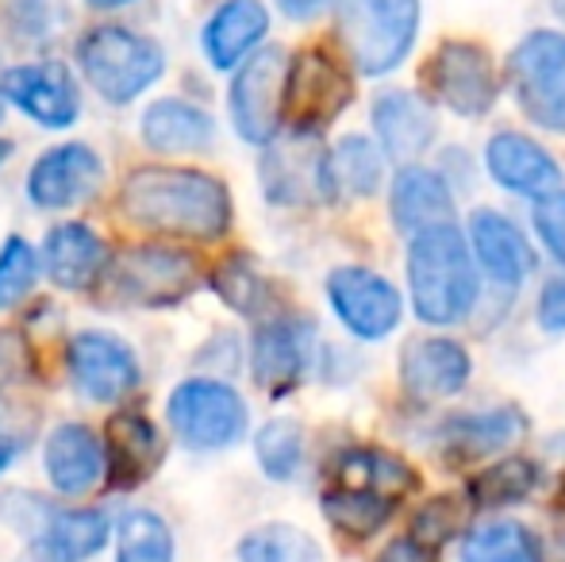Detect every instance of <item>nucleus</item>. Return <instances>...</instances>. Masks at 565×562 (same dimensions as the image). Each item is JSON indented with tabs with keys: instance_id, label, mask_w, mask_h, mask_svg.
I'll use <instances>...</instances> for the list:
<instances>
[{
	"instance_id": "de8ad7c7",
	"label": "nucleus",
	"mask_w": 565,
	"mask_h": 562,
	"mask_svg": "<svg viewBox=\"0 0 565 562\" xmlns=\"http://www.w3.org/2000/svg\"><path fill=\"white\" fill-rule=\"evenodd\" d=\"M8 155H12V142H8V139H0V162H4Z\"/></svg>"
},
{
	"instance_id": "9d476101",
	"label": "nucleus",
	"mask_w": 565,
	"mask_h": 562,
	"mask_svg": "<svg viewBox=\"0 0 565 562\" xmlns=\"http://www.w3.org/2000/svg\"><path fill=\"white\" fill-rule=\"evenodd\" d=\"M435 100L458 116H484L500 97V77L489 51L477 43H443L427 66Z\"/></svg>"
},
{
	"instance_id": "79ce46f5",
	"label": "nucleus",
	"mask_w": 565,
	"mask_h": 562,
	"mask_svg": "<svg viewBox=\"0 0 565 562\" xmlns=\"http://www.w3.org/2000/svg\"><path fill=\"white\" fill-rule=\"evenodd\" d=\"M539 324L546 331H565V282H546L539 293Z\"/></svg>"
},
{
	"instance_id": "b1692460",
	"label": "nucleus",
	"mask_w": 565,
	"mask_h": 562,
	"mask_svg": "<svg viewBox=\"0 0 565 562\" xmlns=\"http://www.w3.org/2000/svg\"><path fill=\"white\" fill-rule=\"evenodd\" d=\"M388 209H393V224L404 235H419L427 227L450 224L454 216V193L447 178L427 166H404L393 181V197H388Z\"/></svg>"
},
{
	"instance_id": "f03ea898",
	"label": "nucleus",
	"mask_w": 565,
	"mask_h": 562,
	"mask_svg": "<svg viewBox=\"0 0 565 562\" xmlns=\"http://www.w3.org/2000/svg\"><path fill=\"white\" fill-rule=\"evenodd\" d=\"M408 289L412 308L424 324H458L477 305V266L466 235L454 224L427 227L412 235L408 247Z\"/></svg>"
},
{
	"instance_id": "37998d69",
	"label": "nucleus",
	"mask_w": 565,
	"mask_h": 562,
	"mask_svg": "<svg viewBox=\"0 0 565 562\" xmlns=\"http://www.w3.org/2000/svg\"><path fill=\"white\" fill-rule=\"evenodd\" d=\"M377 562H431V551L424 548L419 540H396V543H388L385 551H381V559Z\"/></svg>"
},
{
	"instance_id": "f704fd0d",
	"label": "nucleus",
	"mask_w": 565,
	"mask_h": 562,
	"mask_svg": "<svg viewBox=\"0 0 565 562\" xmlns=\"http://www.w3.org/2000/svg\"><path fill=\"white\" fill-rule=\"evenodd\" d=\"M238 562H320V543L292 524H262L238 540Z\"/></svg>"
},
{
	"instance_id": "2f4dec72",
	"label": "nucleus",
	"mask_w": 565,
	"mask_h": 562,
	"mask_svg": "<svg viewBox=\"0 0 565 562\" xmlns=\"http://www.w3.org/2000/svg\"><path fill=\"white\" fill-rule=\"evenodd\" d=\"M461 562H539V540L527 524L497 520L461 540Z\"/></svg>"
},
{
	"instance_id": "c03bdc74",
	"label": "nucleus",
	"mask_w": 565,
	"mask_h": 562,
	"mask_svg": "<svg viewBox=\"0 0 565 562\" xmlns=\"http://www.w3.org/2000/svg\"><path fill=\"white\" fill-rule=\"evenodd\" d=\"M277 4H281V12L289 15V20H312V15H320L331 0H277Z\"/></svg>"
},
{
	"instance_id": "473e14b6",
	"label": "nucleus",
	"mask_w": 565,
	"mask_h": 562,
	"mask_svg": "<svg viewBox=\"0 0 565 562\" xmlns=\"http://www.w3.org/2000/svg\"><path fill=\"white\" fill-rule=\"evenodd\" d=\"M385 150H377L365 136H347L335 142L331 150V181H335V193L350 197H373L385 178V162H381Z\"/></svg>"
},
{
	"instance_id": "39448f33",
	"label": "nucleus",
	"mask_w": 565,
	"mask_h": 562,
	"mask_svg": "<svg viewBox=\"0 0 565 562\" xmlns=\"http://www.w3.org/2000/svg\"><path fill=\"white\" fill-rule=\"evenodd\" d=\"M515 105L531 124L565 136V35L535 31L508 59Z\"/></svg>"
},
{
	"instance_id": "7c9ffc66",
	"label": "nucleus",
	"mask_w": 565,
	"mask_h": 562,
	"mask_svg": "<svg viewBox=\"0 0 565 562\" xmlns=\"http://www.w3.org/2000/svg\"><path fill=\"white\" fill-rule=\"evenodd\" d=\"M539 478V463H527V458H500V463L484 466L481 474H473L469 481V505H484V509H497V505H515L527 501L535 494Z\"/></svg>"
},
{
	"instance_id": "6e6552de",
	"label": "nucleus",
	"mask_w": 565,
	"mask_h": 562,
	"mask_svg": "<svg viewBox=\"0 0 565 562\" xmlns=\"http://www.w3.org/2000/svg\"><path fill=\"white\" fill-rule=\"evenodd\" d=\"M262 189L274 204H316L335 197L331 150L320 147L316 131H289L274 139L262 158Z\"/></svg>"
},
{
	"instance_id": "6ab92c4d",
	"label": "nucleus",
	"mask_w": 565,
	"mask_h": 562,
	"mask_svg": "<svg viewBox=\"0 0 565 562\" xmlns=\"http://www.w3.org/2000/svg\"><path fill=\"white\" fill-rule=\"evenodd\" d=\"M531 421L523 416V409L515 405H497L484 413H458L439 427V450L450 463H481L500 450H508L515 439L527 435Z\"/></svg>"
},
{
	"instance_id": "ddd939ff",
	"label": "nucleus",
	"mask_w": 565,
	"mask_h": 562,
	"mask_svg": "<svg viewBox=\"0 0 565 562\" xmlns=\"http://www.w3.org/2000/svg\"><path fill=\"white\" fill-rule=\"evenodd\" d=\"M23 505H28L31 520H15V528L28 532V540L46 562L93 559L113 532L100 509H51L43 501H31V494H23Z\"/></svg>"
},
{
	"instance_id": "4be33fe9",
	"label": "nucleus",
	"mask_w": 565,
	"mask_h": 562,
	"mask_svg": "<svg viewBox=\"0 0 565 562\" xmlns=\"http://www.w3.org/2000/svg\"><path fill=\"white\" fill-rule=\"evenodd\" d=\"M469 243L477 251V263L484 266V274L497 285L515 289V285H523L527 274L535 271V251H531L527 235L492 209L473 212V220H469Z\"/></svg>"
},
{
	"instance_id": "7ed1b4c3",
	"label": "nucleus",
	"mask_w": 565,
	"mask_h": 562,
	"mask_svg": "<svg viewBox=\"0 0 565 562\" xmlns=\"http://www.w3.org/2000/svg\"><path fill=\"white\" fill-rule=\"evenodd\" d=\"M77 66L108 105H131L162 77L166 54L154 39L135 35L116 23H100L85 31V39L77 43Z\"/></svg>"
},
{
	"instance_id": "9b49d317",
	"label": "nucleus",
	"mask_w": 565,
	"mask_h": 562,
	"mask_svg": "<svg viewBox=\"0 0 565 562\" xmlns=\"http://www.w3.org/2000/svg\"><path fill=\"white\" fill-rule=\"evenodd\" d=\"M70 382L82 397L97 401V405H116L139 385V359L124 339L108 336V331H82L70 339L66 351Z\"/></svg>"
},
{
	"instance_id": "c756f323",
	"label": "nucleus",
	"mask_w": 565,
	"mask_h": 562,
	"mask_svg": "<svg viewBox=\"0 0 565 562\" xmlns=\"http://www.w3.org/2000/svg\"><path fill=\"white\" fill-rule=\"evenodd\" d=\"M396 497L385 494H370V489H342V486H328L323 489V517L347 536H365L381 532L388 524V517L396 512Z\"/></svg>"
},
{
	"instance_id": "a211bd4d",
	"label": "nucleus",
	"mask_w": 565,
	"mask_h": 562,
	"mask_svg": "<svg viewBox=\"0 0 565 562\" xmlns=\"http://www.w3.org/2000/svg\"><path fill=\"white\" fill-rule=\"evenodd\" d=\"M308 359H312V328L292 316H274L258 324L250 347L254 382L266 393H289L305 378Z\"/></svg>"
},
{
	"instance_id": "a18cd8bd",
	"label": "nucleus",
	"mask_w": 565,
	"mask_h": 562,
	"mask_svg": "<svg viewBox=\"0 0 565 562\" xmlns=\"http://www.w3.org/2000/svg\"><path fill=\"white\" fill-rule=\"evenodd\" d=\"M23 439H12V435H0V470H4L8 463H12L15 455H20Z\"/></svg>"
},
{
	"instance_id": "393cba45",
	"label": "nucleus",
	"mask_w": 565,
	"mask_h": 562,
	"mask_svg": "<svg viewBox=\"0 0 565 562\" xmlns=\"http://www.w3.org/2000/svg\"><path fill=\"white\" fill-rule=\"evenodd\" d=\"M373 128L385 158L412 162L435 142V113L412 93H381L373 100Z\"/></svg>"
},
{
	"instance_id": "423d86ee",
	"label": "nucleus",
	"mask_w": 565,
	"mask_h": 562,
	"mask_svg": "<svg viewBox=\"0 0 565 562\" xmlns=\"http://www.w3.org/2000/svg\"><path fill=\"white\" fill-rule=\"evenodd\" d=\"M419 31V0H358L342 20V39L362 74H388L408 59Z\"/></svg>"
},
{
	"instance_id": "e433bc0d",
	"label": "nucleus",
	"mask_w": 565,
	"mask_h": 562,
	"mask_svg": "<svg viewBox=\"0 0 565 562\" xmlns=\"http://www.w3.org/2000/svg\"><path fill=\"white\" fill-rule=\"evenodd\" d=\"M212 289H216L220 297H224L227 305L243 316H258L269 300L266 278H262L258 266H254L246 255H231L227 263H220L216 274H212Z\"/></svg>"
},
{
	"instance_id": "1a4fd4ad",
	"label": "nucleus",
	"mask_w": 565,
	"mask_h": 562,
	"mask_svg": "<svg viewBox=\"0 0 565 562\" xmlns=\"http://www.w3.org/2000/svg\"><path fill=\"white\" fill-rule=\"evenodd\" d=\"M116 297L142 308H173L201 285V266L193 255L173 247H131L113 263Z\"/></svg>"
},
{
	"instance_id": "72a5a7b5",
	"label": "nucleus",
	"mask_w": 565,
	"mask_h": 562,
	"mask_svg": "<svg viewBox=\"0 0 565 562\" xmlns=\"http://www.w3.org/2000/svg\"><path fill=\"white\" fill-rule=\"evenodd\" d=\"M116 562H173L170 524L150 509H131L116 524Z\"/></svg>"
},
{
	"instance_id": "f3484780",
	"label": "nucleus",
	"mask_w": 565,
	"mask_h": 562,
	"mask_svg": "<svg viewBox=\"0 0 565 562\" xmlns=\"http://www.w3.org/2000/svg\"><path fill=\"white\" fill-rule=\"evenodd\" d=\"M484 166H489V178L500 189L515 197H543L558 193L562 189V166L551 158V150H543L531 136L520 131H500L484 147Z\"/></svg>"
},
{
	"instance_id": "cd10ccee",
	"label": "nucleus",
	"mask_w": 565,
	"mask_h": 562,
	"mask_svg": "<svg viewBox=\"0 0 565 562\" xmlns=\"http://www.w3.org/2000/svg\"><path fill=\"white\" fill-rule=\"evenodd\" d=\"M212 136H216L212 116L189 100L166 97L142 113V142L158 155H193L209 147Z\"/></svg>"
},
{
	"instance_id": "f257e3e1",
	"label": "nucleus",
	"mask_w": 565,
	"mask_h": 562,
	"mask_svg": "<svg viewBox=\"0 0 565 562\" xmlns=\"http://www.w3.org/2000/svg\"><path fill=\"white\" fill-rule=\"evenodd\" d=\"M119 212L158 235L212 243L231 227V193L220 178L185 166H142L124 181Z\"/></svg>"
},
{
	"instance_id": "bb28decb",
	"label": "nucleus",
	"mask_w": 565,
	"mask_h": 562,
	"mask_svg": "<svg viewBox=\"0 0 565 562\" xmlns=\"http://www.w3.org/2000/svg\"><path fill=\"white\" fill-rule=\"evenodd\" d=\"M108 481L113 489H135L162 463L158 427L139 413H116L108 424Z\"/></svg>"
},
{
	"instance_id": "4468645a",
	"label": "nucleus",
	"mask_w": 565,
	"mask_h": 562,
	"mask_svg": "<svg viewBox=\"0 0 565 562\" xmlns=\"http://www.w3.org/2000/svg\"><path fill=\"white\" fill-rule=\"evenodd\" d=\"M100 185H105V166H100L97 150L85 142H62V147L43 150L28 173L31 204L46 212L74 209V204L97 197Z\"/></svg>"
},
{
	"instance_id": "49530a36",
	"label": "nucleus",
	"mask_w": 565,
	"mask_h": 562,
	"mask_svg": "<svg viewBox=\"0 0 565 562\" xmlns=\"http://www.w3.org/2000/svg\"><path fill=\"white\" fill-rule=\"evenodd\" d=\"M89 4L93 8H105V12H108V8H124V4H131V0H89Z\"/></svg>"
},
{
	"instance_id": "f8f14e48",
	"label": "nucleus",
	"mask_w": 565,
	"mask_h": 562,
	"mask_svg": "<svg viewBox=\"0 0 565 562\" xmlns=\"http://www.w3.org/2000/svg\"><path fill=\"white\" fill-rule=\"evenodd\" d=\"M328 300L342 328L358 339H385L404 316L396 285L365 266H339L328 278Z\"/></svg>"
},
{
	"instance_id": "c9c22d12",
	"label": "nucleus",
	"mask_w": 565,
	"mask_h": 562,
	"mask_svg": "<svg viewBox=\"0 0 565 562\" xmlns=\"http://www.w3.org/2000/svg\"><path fill=\"white\" fill-rule=\"evenodd\" d=\"M254 455H258L266 478L274 481L297 478L300 458H305V432L289 416H277V421L262 424V432L254 435Z\"/></svg>"
},
{
	"instance_id": "412c9836",
	"label": "nucleus",
	"mask_w": 565,
	"mask_h": 562,
	"mask_svg": "<svg viewBox=\"0 0 565 562\" xmlns=\"http://www.w3.org/2000/svg\"><path fill=\"white\" fill-rule=\"evenodd\" d=\"M43 466H46V478H51V486L58 489V494L82 497V494H89L100 481V474L108 470V455L97 435H93V427L70 421L46 435Z\"/></svg>"
},
{
	"instance_id": "58836bf2",
	"label": "nucleus",
	"mask_w": 565,
	"mask_h": 562,
	"mask_svg": "<svg viewBox=\"0 0 565 562\" xmlns=\"http://www.w3.org/2000/svg\"><path fill=\"white\" fill-rule=\"evenodd\" d=\"M458 528H461V509L454 501H447V497H439V501H431L416 517V532H412V540H419L424 548H435V543H447Z\"/></svg>"
},
{
	"instance_id": "5701e85b",
	"label": "nucleus",
	"mask_w": 565,
	"mask_h": 562,
	"mask_svg": "<svg viewBox=\"0 0 565 562\" xmlns=\"http://www.w3.org/2000/svg\"><path fill=\"white\" fill-rule=\"evenodd\" d=\"M43 263L58 289L77 293L97 285L113 258H108L105 240L89 224H58L43 240Z\"/></svg>"
},
{
	"instance_id": "a19ab883",
	"label": "nucleus",
	"mask_w": 565,
	"mask_h": 562,
	"mask_svg": "<svg viewBox=\"0 0 565 562\" xmlns=\"http://www.w3.org/2000/svg\"><path fill=\"white\" fill-rule=\"evenodd\" d=\"M31 374V354H28V339L20 331L0 328V397H4L12 385H20Z\"/></svg>"
},
{
	"instance_id": "0eeeda50",
	"label": "nucleus",
	"mask_w": 565,
	"mask_h": 562,
	"mask_svg": "<svg viewBox=\"0 0 565 562\" xmlns=\"http://www.w3.org/2000/svg\"><path fill=\"white\" fill-rule=\"evenodd\" d=\"M289 74L292 59L281 46H266L250 62H243L231 85V120L246 142L269 147L281 136L285 100H289Z\"/></svg>"
},
{
	"instance_id": "dca6fc26",
	"label": "nucleus",
	"mask_w": 565,
	"mask_h": 562,
	"mask_svg": "<svg viewBox=\"0 0 565 562\" xmlns=\"http://www.w3.org/2000/svg\"><path fill=\"white\" fill-rule=\"evenodd\" d=\"M350 105V77L323 51H305L292 62L285 120L292 131H320Z\"/></svg>"
},
{
	"instance_id": "a878e982",
	"label": "nucleus",
	"mask_w": 565,
	"mask_h": 562,
	"mask_svg": "<svg viewBox=\"0 0 565 562\" xmlns=\"http://www.w3.org/2000/svg\"><path fill=\"white\" fill-rule=\"evenodd\" d=\"M269 12L262 0H224L204 23V54L216 70H235L266 39Z\"/></svg>"
},
{
	"instance_id": "ea45409f",
	"label": "nucleus",
	"mask_w": 565,
	"mask_h": 562,
	"mask_svg": "<svg viewBox=\"0 0 565 562\" xmlns=\"http://www.w3.org/2000/svg\"><path fill=\"white\" fill-rule=\"evenodd\" d=\"M535 232L551 247V255L565 266V189L535 204Z\"/></svg>"
},
{
	"instance_id": "c85d7f7f",
	"label": "nucleus",
	"mask_w": 565,
	"mask_h": 562,
	"mask_svg": "<svg viewBox=\"0 0 565 562\" xmlns=\"http://www.w3.org/2000/svg\"><path fill=\"white\" fill-rule=\"evenodd\" d=\"M331 486L370 489V494H385L401 501V494H408V489L416 486V478H412V470L401 458L385 455V450L362 447V450H347V455L331 466Z\"/></svg>"
},
{
	"instance_id": "09e8293b",
	"label": "nucleus",
	"mask_w": 565,
	"mask_h": 562,
	"mask_svg": "<svg viewBox=\"0 0 565 562\" xmlns=\"http://www.w3.org/2000/svg\"><path fill=\"white\" fill-rule=\"evenodd\" d=\"M4 105H8L4 100V74H0V116H4Z\"/></svg>"
},
{
	"instance_id": "2eb2a0df",
	"label": "nucleus",
	"mask_w": 565,
	"mask_h": 562,
	"mask_svg": "<svg viewBox=\"0 0 565 562\" xmlns=\"http://www.w3.org/2000/svg\"><path fill=\"white\" fill-rule=\"evenodd\" d=\"M4 100L51 131L74 128L82 116V89L62 62H31L4 74Z\"/></svg>"
},
{
	"instance_id": "4c0bfd02",
	"label": "nucleus",
	"mask_w": 565,
	"mask_h": 562,
	"mask_svg": "<svg viewBox=\"0 0 565 562\" xmlns=\"http://www.w3.org/2000/svg\"><path fill=\"white\" fill-rule=\"evenodd\" d=\"M39 282V255L28 240L8 235L0 247V308H15Z\"/></svg>"
},
{
	"instance_id": "20e7f679",
	"label": "nucleus",
	"mask_w": 565,
	"mask_h": 562,
	"mask_svg": "<svg viewBox=\"0 0 565 562\" xmlns=\"http://www.w3.org/2000/svg\"><path fill=\"white\" fill-rule=\"evenodd\" d=\"M170 427L193 450H224L246 435V401L216 378H189L170 393Z\"/></svg>"
},
{
	"instance_id": "aec40b11",
	"label": "nucleus",
	"mask_w": 565,
	"mask_h": 562,
	"mask_svg": "<svg viewBox=\"0 0 565 562\" xmlns=\"http://www.w3.org/2000/svg\"><path fill=\"white\" fill-rule=\"evenodd\" d=\"M469 374H473V359L454 339H412L401 351L404 390L419 401L454 397L458 390H466Z\"/></svg>"
}]
</instances>
